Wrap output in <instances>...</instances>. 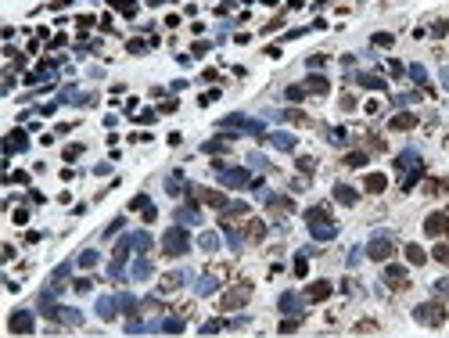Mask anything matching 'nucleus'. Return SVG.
Masks as SVG:
<instances>
[{
  "label": "nucleus",
  "mask_w": 449,
  "mask_h": 338,
  "mask_svg": "<svg viewBox=\"0 0 449 338\" xmlns=\"http://www.w3.org/2000/svg\"><path fill=\"white\" fill-rule=\"evenodd\" d=\"M334 201H342V205H356V201H359V191L349 187V184H334Z\"/></svg>",
  "instance_id": "obj_18"
},
{
  "label": "nucleus",
  "mask_w": 449,
  "mask_h": 338,
  "mask_svg": "<svg viewBox=\"0 0 449 338\" xmlns=\"http://www.w3.org/2000/svg\"><path fill=\"white\" fill-rule=\"evenodd\" d=\"M144 205H147V194H137V198L130 201V209H144Z\"/></svg>",
  "instance_id": "obj_59"
},
{
  "label": "nucleus",
  "mask_w": 449,
  "mask_h": 338,
  "mask_svg": "<svg viewBox=\"0 0 449 338\" xmlns=\"http://www.w3.org/2000/svg\"><path fill=\"white\" fill-rule=\"evenodd\" d=\"M79 155H83V144H68V148H65V162H72V158H79Z\"/></svg>",
  "instance_id": "obj_46"
},
{
  "label": "nucleus",
  "mask_w": 449,
  "mask_h": 338,
  "mask_svg": "<svg viewBox=\"0 0 449 338\" xmlns=\"http://www.w3.org/2000/svg\"><path fill=\"white\" fill-rule=\"evenodd\" d=\"M431 259H438L442 266H449V241H438L435 252H431Z\"/></svg>",
  "instance_id": "obj_34"
},
{
  "label": "nucleus",
  "mask_w": 449,
  "mask_h": 338,
  "mask_svg": "<svg viewBox=\"0 0 449 338\" xmlns=\"http://www.w3.org/2000/svg\"><path fill=\"white\" fill-rule=\"evenodd\" d=\"M392 252H395V238H392L388 230H378V234L370 238V245H366V256L378 259V263L392 259Z\"/></svg>",
  "instance_id": "obj_2"
},
{
  "label": "nucleus",
  "mask_w": 449,
  "mask_h": 338,
  "mask_svg": "<svg viewBox=\"0 0 449 338\" xmlns=\"http://www.w3.org/2000/svg\"><path fill=\"white\" fill-rule=\"evenodd\" d=\"M306 223H309V234H313L316 241H334V234H338V227L331 223V216H327V209H323V205L309 209V213H306Z\"/></svg>",
  "instance_id": "obj_1"
},
{
  "label": "nucleus",
  "mask_w": 449,
  "mask_h": 338,
  "mask_svg": "<svg viewBox=\"0 0 449 338\" xmlns=\"http://www.w3.org/2000/svg\"><path fill=\"white\" fill-rule=\"evenodd\" d=\"M223 230H227V245H230V248H234V252H237V248H241V245H244V238H241V234H237V230H234V227H223Z\"/></svg>",
  "instance_id": "obj_39"
},
{
  "label": "nucleus",
  "mask_w": 449,
  "mask_h": 338,
  "mask_svg": "<svg viewBox=\"0 0 449 338\" xmlns=\"http://www.w3.org/2000/svg\"><path fill=\"white\" fill-rule=\"evenodd\" d=\"M198 220H201V213L194 205H180L176 209V223H198Z\"/></svg>",
  "instance_id": "obj_25"
},
{
  "label": "nucleus",
  "mask_w": 449,
  "mask_h": 338,
  "mask_svg": "<svg viewBox=\"0 0 449 338\" xmlns=\"http://www.w3.org/2000/svg\"><path fill=\"white\" fill-rule=\"evenodd\" d=\"M248 238H252V241L266 238V223H263V220H252V223H248Z\"/></svg>",
  "instance_id": "obj_37"
},
{
  "label": "nucleus",
  "mask_w": 449,
  "mask_h": 338,
  "mask_svg": "<svg viewBox=\"0 0 449 338\" xmlns=\"http://www.w3.org/2000/svg\"><path fill=\"white\" fill-rule=\"evenodd\" d=\"M133 277H137V281H144V277H151V263H147V256H140V259L133 263Z\"/></svg>",
  "instance_id": "obj_32"
},
{
  "label": "nucleus",
  "mask_w": 449,
  "mask_h": 338,
  "mask_svg": "<svg viewBox=\"0 0 449 338\" xmlns=\"http://www.w3.org/2000/svg\"><path fill=\"white\" fill-rule=\"evenodd\" d=\"M29 220V209H15V223H25Z\"/></svg>",
  "instance_id": "obj_61"
},
{
  "label": "nucleus",
  "mask_w": 449,
  "mask_h": 338,
  "mask_svg": "<svg viewBox=\"0 0 449 338\" xmlns=\"http://www.w3.org/2000/svg\"><path fill=\"white\" fill-rule=\"evenodd\" d=\"M248 299H252V284H248V281H241V284H234V288L223 295V299H219V306H223V310H241Z\"/></svg>",
  "instance_id": "obj_5"
},
{
  "label": "nucleus",
  "mask_w": 449,
  "mask_h": 338,
  "mask_svg": "<svg viewBox=\"0 0 449 338\" xmlns=\"http://www.w3.org/2000/svg\"><path fill=\"white\" fill-rule=\"evenodd\" d=\"M263 4H266V8H277V0H263Z\"/></svg>",
  "instance_id": "obj_64"
},
{
  "label": "nucleus",
  "mask_w": 449,
  "mask_h": 338,
  "mask_svg": "<svg viewBox=\"0 0 449 338\" xmlns=\"http://www.w3.org/2000/svg\"><path fill=\"white\" fill-rule=\"evenodd\" d=\"M381 277H385V284H388V288H406V281H410V270L399 266V263H388Z\"/></svg>",
  "instance_id": "obj_9"
},
{
  "label": "nucleus",
  "mask_w": 449,
  "mask_h": 338,
  "mask_svg": "<svg viewBox=\"0 0 449 338\" xmlns=\"http://www.w3.org/2000/svg\"><path fill=\"white\" fill-rule=\"evenodd\" d=\"M65 44H68V36H61V32H58V36L51 40V47H54V51H58V47H65Z\"/></svg>",
  "instance_id": "obj_60"
},
{
  "label": "nucleus",
  "mask_w": 449,
  "mask_h": 338,
  "mask_svg": "<svg viewBox=\"0 0 449 338\" xmlns=\"http://www.w3.org/2000/svg\"><path fill=\"white\" fill-rule=\"evenodd\" d=\"M298 169H302V173H313V169H316V158H313V155H302V158H298Z\"/></svg>",
  "instance_id": "obj_43"
},
{
  "label": "nucleus",
  "mask_w": 449,
  "mask_h": 338,
  "mask_svg": "<svg viewBox=\"0 0 449 338\" xmlns=\"http://www.w3.org/2000/svg\"><path fill=\"white\" fill-rule=\"evenodd\" d=\"M94 284H90V277H79V281H72V291H79V295H87Z\"/></svg>",
  "instance_id": "obj_42"
},
{
  "label": "nucleus",
  "mask_w": 449,
  "mask_h": 338,
  "mask_svg": "<svg viewBox=\"0 0 449 338\" xmlns=\"http://www.w3.org/2000/svg\"><path fill=\"white\" fill-rule=\"evenodd\" d=\"M345 165H352V169L366 165V151H349V155H345Z\"/></svg>",
  "instance_id": "obj_36"
},
{
  "label": "nucleus",
  "mask_w": 449,
  "mask_h": 338,
  "mask_svg": "<svg viewBox=\"0 0 449 338\" xmlns=\"http://www.w3.org/2000/svg\"><path fill=\"white\" fill-rule=\"evenodd\" d=\"M29 148V130H11L8 141H4V155H15V151H25Z\"/></svg>",
  "instance_id": "obj_13"
},
{
  "label": "nucleus",
  "mask_w": 449,
  "mask_h": 338,
  "mask_svg": "<svg viewBox=\"0 0 449 338\" xmlns=\"http://www.w3.org/2000/svg\"><path fill=\"white\" fill-rule=\"evenodd\" d=\"M306 97V87L298 83V87H288V101H302Z\"/></svg>",
  "instance_id": "obj_47"
},
{
  "label": "nucleus",
  "mask_w": 449,
  "mask_h": 338,
  "mask_svg": "<svg viewBox=\"0 0 449 338\" xmlns=\"http://www.w3.org/2000/svg\"><path fill=\"white\" fill-rule=\"evenodd\" d=\"M216 331H223V324H219V320H209V324H201V334H216Z\"/></svg>",
  "instance_id": "obj_50"
},
{
  "label": "nucleus",
  "mask_w": 449,
  "mask_h": 338,
  "mask_svg": "<svg viewBox=\"0 0 449 338\" xmlns=\"http://www.w3.org/2000/svg\"><path fill=\"white\" fill-rule=\"evenodd\" d=\"M414 126H417V115H410V112H402V115L392 119V130H414Z\"/></svg>",
  "instance_id": "obj_27"
},
{
  "label": "nucleus",
  "mask_w": 449,
  "mask_h": 338,
  "mask_svg": "<svg viewBox=\"0 0 449 338\" xmlns=\"http://www.w3.org/2000/svg\"><path fill=\"white\" fill-rule=\"evenodd\" d=\"M140 213H144V223H155V216H158V209H155V205L147 201V205L140 209Z\"/></svg>",
  "instance_id": "obj_49"
},
{
  "label": "nucleus",
  "mask_w": 449,
  "mask_h": 338,
  "mask_svg": "<svg viewBox=\"0 0 449 338\" xmlns=\"http://www.w3.org/2000/svg\"><path fill=\"white\" fill-rule=\"evenodd\" d=\"M266 205H270V213H277V216H280V213H291V209H295V201H291L288 194H273Z\"/></svg>",
  "instance_id": "obj_20"
},
{
  "label": "nucleus",
  "mask_w": 449,
  "mask_h": 338,
  "mask_svg": "<svg viewBox=\"0 0 449 338\" xmlns=\"http://www.w3.org/2000/svg\"><path fill=\"white\" fill-rule=\"evenodd\" d=\"M323 61H327V58H323V54H309V69H320Z\"/></svg>",
  "instance_id": "obj_56"
},
{
  "label": "nucleus",
  "mask_w": 449,
  "mask_h": 338,
  "mask_svg": "<svg viewBox=\"0 0 449 338\" xmlns=\"http://www.w3.org/2000/svg\"><path fill=\"white\" fill-rule=\"evenodd\" d=\"M32 327H36V320H32L29 310H15L11 320H8V331L11 334H32Z\"/></svg>",
  "instance_id": "obj_8"
},
{
  "label": "nucleus",
  "mask_w": 449,
  "mask_h": 338,
  "mask_svg": "<svg viewBox=\"0 0 449 338\" xmlns=\"http://www.w3.org/2000/svg\"><path fill=\"white\" fill-rule=\"evenodd\" d=\"M438 79H442V87H445V90H449V65H445V69H442V72H438Z\"/></svg>",
  "instance_id": "obj_62"
},
{
  "label": "nucleus",
  "mask_w": 449,
  "mask_h": 338,
  "mask_svg": "<svg viewBox=\"0 0 449 338\" xmlns=\"http://www.w3.org/2000/svg\"><path fill=\"white\" fill-rule=\"evenodd\" d=\"M266 144H273L277 151H295L298 141H295L291 133H280V130H277V133H266Z\"/></svg>",
  "instance_id": "obj_17"
},
{
  "label": "nucleus",
  "mask_w": 449,
  "mask_h": 338,
  "mask_svg": "<svg viewBox=\"0 0 449 338\" xmlns=\"http://www.w3.org/2000/svg\"><path fill=\"white\" fill-rule=\"evenodd\" d=\"M431 32H435V36H445V32H449V22H445V18H438V22L431 25Z\"/></svg>",
  "instance_id": "obj_52"
},
{
  "label": "nucleus",
  "mask_w": 449,
  "mask_h": 338,
  "mask_svg": "<svg viewBox=\"0 0 449 338\" xmlns=\"http://www.w3.org/2000/svg\"><path fill=\"white\" fill-rule=\"evenodd\" d=\"M133 245H137L140 252H147V248H151V238H147V230H137V234H133Z\"/></svg>",
  "instance_id": "obj_41"
},
{
  "label": "nucleus",
  "mask_w": 449,
  "mask_h": 338,
  "mask_svg": "<svg viewBox=\"0 0 449 338\" xmlns=\"http://www.w3.org/2000/svg\"><path fill=\"white\" fill-rule=\"evenodd\" d=\"M445 187H449V180H428V194H438Z\"/></svg>",
  "instance_id": "obj_48"
},
{
  "label": "nucleus",
  "mask_w": 449,
  "mask_h": 338,
  "mask_svg": "<svg viewBox=\"0 0 449 338\" xmlns=\"http://www.w3.org/2000/svg\"><path fill=\"white\" fill-rule=\"evenodd\" d=\"M363 187L370 191V194H381L385 187H388V180H385V173H366V180H363Z\"/></svg>",
  "instance_id": "obj_21"
},
{
  "label": "nucleus",
  "mask_w": 449,
  "mask_h": 338,
  "mask_svg": "<svg viewBox=\"0 0 449 338\" xmlns=\"http://www.w3.org/2000/svg\"><path fill=\"white\" fill-rule=\"evenodd\" d=\"M410 76H414V83H421L424 90H431V87H428V72H424V65H410Z\"/></svg>",
  "instance_id": "obj_35"
},
{
  "label": "nucleus",
  "mask_w": 449,
  "mask_h": 338,
  "mask_svg": "<svg viewBox=\"0 0 449 338\" xmlns=\"http://www.w3.org/2000/svg\"><path fill=\"white\" fill-rule=\"evenodd\" d=\"M162 248H166V256H183V252L191 248V238L183 227H173L166 230V238H162Z\"/></svg>",
  "instance_id": "obj_4"
},
{
  "label": "nucleus",
  "mask_w": 449,
  "mask_h": 338,
  "mask_svg": "<svg viewBox=\"0 0 449 338\" xmlns=\"http://www.w3.org/2000/svg\"><path fill=\"white\" fill-rule=\"evenodd\" d=\"M406 259H410V266H424L428 263V252L421 245H406Z\"/></svg>",
  "instance_id": "obj_23"
},
{
  "label": "nucleus",
  "mask_w": 449,
  "mask_h": 338,
  "mask_svg": "<svg viewBox=\"0 0 449 338\" xmlns=\"http://www.w3.org/2000/svg\"><path fill=\"white\" fill-rule=\"evenodd\" d=\"M183 281H187V274L173 270V274H166V277L158 281V291H162V295H173V291H180V284H183Z\"/></svg>",
  "instance_id": "obj_16"
},
{
  "label": "nucleus",
  "mask_w": 449,
  "mask_h": 338,
  "mask_svg": "<svg viewBox=\"0 0 449 338\" xmlns=\"http://www.w3.org/2000/svg\"><path fill=\"white\" fill-rule=\"evenodd\" d=\"M356 331H359V334H370V331H378V324H374V320H363V324H356Z\"/></svg>",
  "instance_id": "obj_53"
},
{
  "label": "nucleus",
  "mask_w": 449,
  "mask_h": 338,
  "mask_svg": "<svg viewBox=\"0 0 449 338\" xmlns=\"http://www.w3.org/2000/svg\"><path fill=\"white\" fill-rule=\"evenodd\" d=\"M133 119H137V122H155L158 115H155V112H140V115H133Z\"/></svg>",
  "instance_id": "obj_58"
},
{
  "label": "nucleus",
  "mask_w": 449,
  "mask_h": 338,
  "mask_svg": "<svg viewBox=\"0 0 449 338\" xmlns=\"http://www.w3.org/2000/svg\"><path fill=\"white\" fill-rule=\"evenodd\" d=\"M119 310H122L119 306V295H104V299H97V317L101 320H115Z\"/></svg>",
  "instance_id": "obj_15"
},
{
  "label": "nucleus",
  "mask_w": 449,
  "mask_h": 338,
  "mask_svg": "<svg viewBox=\"0 0 449 338\" xmlns=\"http://www.w3.org/2000/svg\"><path fill=\"white\" fill-rule=\"evenodd\" d=\"M414 317H417V324H424V327H442V324H445V306H442V302H421V306L414 310Z\"/></svg>",
  "instance_id": "obj_3"
},
{
  "label": "nucleus",
  "mask_w": 449,
  "mask_h": 338,
  "mask_svg": "<svg viewBox=\"0 0 449 338\" xmlns=\"http://www.w3.org/2000/svg\"><path fill=\"white\" fill-rule=\"evenodd\" d=\"M302 306H306V295H295V291H284L280 295V310L288 317H302Z\"/></svg>",
  "instance_id": "obj_11"
},
{
  "label": "nucleus",
  "mask_w": 449,
  "mask_h": 338,
  "mask_svg": "<svg viewBox=\"0 0 449 338\" xmlns=\"http://www.w3.org/2000/svg\"><path fill=\"white\" fill-rule=\"evenodd\" d=\"M421 173H424V165H410V173L399 180V187H402V191H414V187H417V180H421Z\"/></svg>",
  "instance_id": "obj_24"
},
{
  "label": "nucleus",
  "mask_w": 449,
  "mask_h": 338,
  "mask_svg": "<svg viewBox=\"0 0 449 338\" xmlns=\"http://www.w3.org/2000/svg\"><path fill=\"white\" fill-rule=\"evenodd\" d=\"M291 270H295V277H306V274H309V252H298Z\"/></svg>",
  "instance_id": "obj_31"
},
{
  "label": "nucleus",
  "mask_w": 449,
  "mask_h": 338,
  "mask_svg": "<svg viewBox=\"0 0 449 338\" xmlns=\"http://www.w3.org/2000/svg\"><path fill=\"white\" fill-rule=\"evenodd\" d=\"M331 291H334V284L320 277V281H313V284L306 288V302H323V299H327Z\"/></svg>",
  "instance_id": "obj_12"
},
{
  "label": "nucleus",
  "mask_w": 449,
  "mask_h": 338,
  "mask_svg": "<svg viewBox=\"0 0 449 338\" xmlns=\"http://www.w3.org/2000/svg\"><path fill=\"white\" fill-rule=\"evenodd\" d=\"M97 259H101V256H97L94 248H83V252H79V259H76V263L83 266V270H90V266H97Z\"/></svg>",
  "instance_id": "obj_28"
},
{
  "label": "nucleus",
  "mask_w": 449,
  "mask_h": 338,
  "mask_svg": "<svg viewBox=\"0 0 449 338\" xmlns=\"http://www.w3.org/2000/svg\"><path fill=\"white\" fill-rule=\"evenodd\" d=\"M395 165H399V169H410V165H421V155H417V151H406V155H399V158H395Z\"/></svg>",
  "instance_id": "obj_33"
},
{
  "label": "nucleus",
  "mask_w": 449,
  "mask_h": 338,
  "mask_svg": "<svg viewBox=\"0 0 449 338\" xmlns=\"http://www.w3.org/2000/svg\"><path fill=\"white\" fill-rule=\"evenodd\" d=\"M219 130H241V133H263V122L255 119H244V115H230L219 122Z\"/></svg>",
  "instance_id": "obj_7"
},
{
  "label": "nucleus",
  "mask_w": 449,
  "mask_h": 338,
  "mask_svg": "<svg viewBox=\"0 0 449 338\" xmlns=\"http://www.w3.org/2000/svg\"><path fill=\"white\" fill-rule=\"evenodd\" d=\"M435 291H442V295H449V277H445V281H438V284H435Z\"/></svg>",
  "instance_id": "obj_63"
},
{
  "label": "nucleus",
  "mask_w": 449,
  "mask_h": 338,
  "mask_svg": "<svg viewBox=\"0 0 449 338\" xmlns=\"http://www.w3.org/2000/svg\"><path fill=\"white\" fill-rule=\"evenodd\" d=\"M115 8H119L122 15H126V18H133V15H137V0H119Z\"/></svg>",
  "instance_id": "obj_40"
},
{
  "label": "nucleus",
  "mask_w": 449,
  "mask_h": 338,
  "mask_svg": "<svg viewBox=\"0 0 449 338\" xmlns=\"http://www.w3.org/2000/svg\"><path fill=\"white\" fill-rule=\"evenodd\" d=\"M302 87H306V94H327V90H331V83H327V76H316V72H313V76L302 83Z\"/></svg>",
  "instance_id": "obj_19"
},
{
  "label": "nucleus",
  "mask_w": 449,
  "mask_h": 338,
  "mask_svg": "<svg viewBox=\"0 0 449 338\" xmlns=\"http://www.w3.org/2000/svg\"><path fill=\"white\" fill-rule=\"evenodd\" d=\"M356 79H359V87H366V90H385V79H381V76H370V72H359Z\"/></svg>",
  "instance_id": "obj_26"
},
{
  "label": "nucleus",
  "mask_w": 449,
  "mask_h": 338,
  "mask_svg": "<svg viewBox=\"0 0 449 338\" xmlns=\"http://www.w3.org/2000/svg\"><path fill=\"white\" fill-rule=\"evenodd\" d=\"M248 165H255V169H266V173H273V165H270V162H266L259 151H252V155H248Z\"/></svg>",
  "instance_id": "obj_38"
},
{
  "label": "nucleus",
  "mask_w": 449,
  "mask_h": 338,
  "mask_svg": "<svg viewBox=\"0 0 449 338\" xmlns=\"http://www.w3.org/2000/svg\"><path fill=\"white\" fill-rule=\"evenodd\" d=\"M424 234H428V238H442V234H449V216H445V213H431V216L424 220Z\"/></svg>",
  "instance_id": "obj_10"
},
{
  "label": "nucleus",
  "mask_w": 449,
  "mask_h": 338,
  "mask_svg": "<svg viewBox=\"0 0 449 338\" xmlns=\"http://www.w3.org/2000/svg\"><path fill=\"white\" fill-rule=\"evenodd\" d=\"M392 40H395L392 32H378L374 36V47H392Z\"/></svg>",
  "instance_id": "obj_44"
},
{
  "label": "nucleus",
  "mask_w": 449,
  "mask_h": 338,
  "mask_svg": "<svg viewBox=\"0 0 449 338\" xmlns=\"http://www.w3.org/2000/svg\"><path fill=\"white\" fill-rule=\"evenodd\" d=\"M122 223H126V220H115V223L104 230V238H115V230H122Z\"/></svg>",
  "instance_id": "obj_57"
},
{
  "label": "nucleus",
  "mask_w": 449,
  "mask_h": 338,
  "mask_svg": "<svg viewBox=\"0 0 449 338\" xmlns=\"http://www.w3.org/2000/svg\"><path fill=\"white\" fill-rule=\"evenodd\" d=\"M227 148H230L227 137H216V141H209V144H201V151H205V155H219V151H227Z\"/></svg>",
  "instance_id": "obj_29"
},
{
  "label": "nucleus",
  "mask_w": 449,
  "mask_h": 338,
  "mask_svg": "<svg viewBox=\"0 0 449 338\" xmlns=\"http://www.w3.org/2000/svg\"><path fill=\"white\" fill-rule=\"evenodd\" d=\"M216 288H219V277H216V274H205V277H198V288H194V291H198V295H212Z\"/></svg>",
  "instance_id": "obj_22"
},
{
  "label": "nucleus",
  "mask_w": 449,
  "mask_h": 338,
  "mask_svg": "<svg viewBox=\"0 0 449 338\" xmlns=\"http://www.w3.org/2000/svg\"><path fill=\"white\" fill-rule=\"evenodd\" d=\"M166 187H169V194H176V191L183 187V180H180V177H169V180H166Z\"/></svg>",
  "instance_id": "obj_54"
},
{
  "label": "nucleus",
  "mask_w": 449,
  "mask_h": 338,
  "mask_svg": "<svg viewBox=\"0 0 449 338\" xmlns=\"http://www.w3.org/2000/svg\"><path fill=\"white\" fill-rule=\"evenodd\" d=\"M147 44H144V40H130V54H140Z\"/></svg>",
  "instance_id": "obj_55"
},
{
  "label": "nucleus",
  "mask_w": 449,
  "mask_h": 338,
  "mask_svg": "<svg viewBox=\"0 0 449 338\" xmlns=\"http://www.w3.org/2000/svg\"><path fill=\"white\" fill-rule=\"evenodd\" d=\"M198 245H201V248H205V252H209V256H212V252L219 248V238H216L212 230H205V234H201V238H198Z\"/></svg>",
  "instance_id": "obj_30"
},
{
  "label": "nucleus",
  "mask_w": 449,
  "mask_h": 338,
  "mask_svg": "<svg viewBox=\"0 0 449 338\" xmlns=\"http://www.w3.org/2000/svg\"><path fill=\"white\" fill-rule=\"evenodd\" d=\"M219 184L223 187H237V191L241 187H252V173H248V169H227L223 165L219 169Z\"/></svg>",
  "instance_id": "obj_6"
},
{
  "label": "nucleus",
  "mask_w": 449,
  "mask_h": 338,
  "mask_svg": "<svg viewBox=\"0 0 449 338\" xmlns=\"http://www.w3.org/2000/svg\"><path fill=\"white\" fill-rule=\"evenodd\" d=\"M162 331H173V334H176V331H183V320H173V317H169L166 324H162Z\"/></svg>",
  "instance_id": "obj_51"
},
{
  "label": "nucleus",
  "mask_w": 449,
  "mask_h": 338,
  "mask_svg": "<svg viewBox=\"0 0 449 338\" xmlns=\"http://www.w3.org/2000/svg\"><path fill=\"white\" fill-rule=\"evenodd\" d=\"M191 194H194L198 201H205V205H212V209H223V205H227L223 191H209V187H191Z\"/></svg>",
  "instance_id": "obj_14"
},
{
  "label": "nucleus",
  "mask_w": 449,
  "mask_h": 338,
  "mask_svg": "<svg viewBox=\"0 0 449 338\" xmlns=\"http://www.w3.org/2000/svg\"><path fill=\"white\" fill-rule=\"evenodd\" d=\"M298 324H302L298 317H295V320H280V334H291V331H298Z\"/></svg>",
  "instance_id": "obj_45"
}]
</instances>
